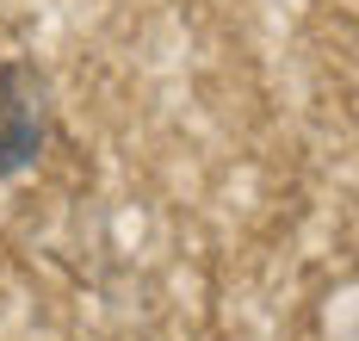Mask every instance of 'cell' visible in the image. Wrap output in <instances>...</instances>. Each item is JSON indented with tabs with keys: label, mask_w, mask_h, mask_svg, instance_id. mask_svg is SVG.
<instances>
[{
	"label": "cell",
	"mask_w": 359,
	"mask_h": 341,
	"mask_svg": "<svg viewBox=\"0 0 359 341\" xmlns=\"http://www.w3.org/2000/svg\"><path fill=\"white\" fill-rule=\"evenodd\" d=\"M37 149H43V106L32 93V75L0 62V180L19 174Z\"/></svg>",
	"instance_id": "obj_1"
}]
</instances>
